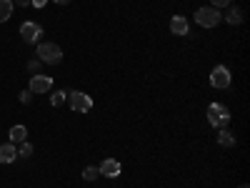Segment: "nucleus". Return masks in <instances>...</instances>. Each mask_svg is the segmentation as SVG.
Masks as SVG:
<instances>
[{"label": "nucleus", "mask_w": 250, "mask_h": 188, "mask_svg": "<svg viewBox=\"0 0 250 188\" xmlns=\"http://www.w3.org/2000/svg\"><path fill=\"white\" fill-rule=\"evenodd\" d=\"M208 123H210L213 125V128H228V123H230V111H228L225 106H223V103H210V106H208Z\"/></svg>", "instance_id": "nucleus-1"}, {"label": "nucleus", "mask_w": 250, "mask_h": 188, "mask_svg": "<svg viewBox=\"0 0 250 188\" xmlns=\"http://www.w3.org/2000/svg\"><path fill=\"white\" fill-rule=\"evenodd\" d=\"M220 20H223V15H220V10L213 8V5H205V8H198V10H195V23H198L200 28H215Z\"/></svg>", "instance_id": "nucleus-2"}, {"label": "nucleus", "mask_w": 250, "mask_h": 188, "mask_svg": "<svg viewBox=\"0 0 250 188\" xmlns=\"http://www.w3.org/2000/svg\"><path fill=\"white\" fill-rule=\"evenodd\" d=\"M38 55L43 63H48V66H58L62 60V50L55 43H38Z\"/></svg>", "instance_id": "nucleus-3"}, {"label": "nucleus", "mask_w": 250, "mask_h": 188, "mask_svg": "<svg viewBox=\"0 0 250 188\" xmlns=\"http://www.w3.org/2000/svg\"><path fill=\"white\" fill-rule=\"evenodd\" d=\"M68 103H70V108L75 113H88L93 108V98L88 93H83V91H73L68 93Z\"/></svg>", "instance_id": "nucleus-4"}, {"label": "nucleus", "mask_w": 250, "mask_h": 188, "mask_svg": "<svg viewBox=\"0 0 250 188\" xmlns=\"http://www.w3.org/2000/svg\"><path fill=\"white\" fill-rule=\"evenodd\" d=\"M210 86L218 88V91L230 88V70H228L225 66H215L213 73H210Z\"/></svg>", "instance_id": "nucleus-5"}, {"label": "nucleus", "mask_w": 250, "mask_h": 188, "mask_svg": "<svg viewBox=\"0 0 250 188\" xmlns=\"http://www.w3.org/2000/svg\"><path fill=\"white\" fill-rule=\"evenodd\" d=\"M20 35H23V40H25V43L35 46L38 40H40V35H43V28H40L38 23H30V20H28V23H23V25H20Z\"/></svg>", "instance_id": "nucleus-6"}, {"label": "nucleus", "mask_w": 250, "mask_h": 188, "mask_svg": "<svg viewBox=\"0 0 250 188\" xmlns=\"http://www.w3.org/2000/svg\"><path fill=\"white\" fill-rule=\"evenodd\" d=\"M50 88H53V78H50V75H38V73H35V75L30 78V88H28V91L38 95V93H48Z\"/></svg>", "instance_id": "nucleus-7"}, {"label": "nucleus", "mask_w": 250, "mask_h": 188, "mask_svg": "<svg viewBox=\"0 0 250 188\" xmlns=\"http://www.w3.org/2000/svg\"><path fill=\"white\" fill-rule=\"evenodd\" d=\"M98 171H100V176H105V178H118L120 171H123V165H120L115 158H105V161L100 163Z\"/></svg>", "instance_id": "nucleus-8"}, {"label": "nucleus", "mask_w": 250, "mask_h": 188, "mask_svg": "<svg viewBox=\"0 0 250 188\" xmlns=\"http://www.w3.org/2000/svg\"><path fill=\"white\" fill-rule=\"evenodd\" d=\"M188 30H190L188 20H185L183 15H173V20H170V33H173V35H188Z\"/></svg>", "instance_id": "nucleus-9"}, {"label": "nucleus", "mask_w": 250, "mask_h": 188, "mask_svg": "<svg viewBox=\"0 0 250 188\" xmlns=\"http://www.w3.org/2000/svg\"><path fill=\"white\" fill-rule=\"evenodd\" d=\"M15 158H18L15 143H3L0 145V163H13Z\"/></svg>", "instance_id": "nucleus-10"}, {"label": "nucleus", "mask_w": 250, "mask_h": 188, "mask_svg": "<svg viewBox=\"0 0 250 188\" xmlns=\"http://www.w3.org/2000/svg\"><path fill=\"white\" fill-rule=\"evenodd\" d=\"M8 136H10V143H23L28 138V128L25 125H13Z\"/></svg>", "instance_id": "nucleus-11"}, {"label": "nucleus", "mask_w": 250, "mask_h": 188, "mask_svg": "<svg viewBox=\"0 0 250 188\" xmlns=\"http://www.w3.org/2000/svg\"><path fill=\"white\" fill-rule=\"evenodd\" d=\"M218 145H223V148H235V136H233L230 131L220 128V133H218Z\"/></svg>", "instance_id": "nucleus-12"}, {"label": "nucleus", "mask_w": 250, "mask_h": 188, "mask_svg": "<svg viewBox=\"0 0 250 188\" xmlns=\"http://www.w3.org/2000/svg\"><path fill=\"white\" fill-rule=\"evenodd\" d=\"M10 15H13V0H0V23H5Z\"/></svg>", "instance_id": "nucleus-13"}, {"label": "nucleus", "mask_w": 250, "mask_h": 188, "mask_svg": "<svg viewBox=\"0 0 250 188\" xmlns=\"http://www.w3.org/2000/svg\"><path fill=\"white\" fill-rule=\"evenodd\" d=\"M225 20H228L230 25H240V23H243V10H240V8L228 10V13H225Z\"/></svg>", "instance_id": "nucleus-14"}, {"label": "nucleus", "mask_w": 250, "mask_h": 188, "mask_svg": "<svg viewBox=\"0 0 250 188\" xmlns=\"http://www.w3.org/2000/svg\"><path fill=\"white\" fill-rule=\"evenodd\" d=\"M65 98H68V93H65V91H55V93L50 95V106H53V108L62 106V103H65Z\"/></svg>", "instance_id": "nucleus-15"}, {"label": "nucleus", "mask_w": 250, "mask_h": 188, "mask_svg": "<svg viewBox=\"0 0 250 188\" xmlns=\"http://www.w3.org/2000/svg\"><path fill=\"white\" fill-rule=\"evenodd\" d=\"M98 176H100V171L95 168V165H88V168L83 171V181H88V183H90V181H95Z\"/></svg>", "instance_id": "nucleus-16"}, {"label": "nucleus", "mask_w": 250, "mask_h": 188, "mask_svg": "<svg viewBox=\"0 0 250 188\" xmlns=\"http://www.w3.org/2000/svg\"><path fill=\"white\" fill-rule=\"evenodd\" d=\"M18 156H20V158H30V156H33V145H30L28 141H23V143H20V151H18Z\"/></svg>", "instance_id": "nucleus-17"}, {"label": "nucleus", "mask_w": 250, "mask_h": 188, "mask_svg": "<svg viewBox=\"0 0 250 188\" xmlns=\"http://www.w3.org/2000/svg\"><path fill=\"white\" fill-rule=\"evenodd\" d=\"M230 3H233V0H213V8H218V10H220V8L230 5Z\"/></svg>", "instance_id": "nucleus-18"}, {"label": "nucleus", "mask_w": 250, "mask_h": 188, "mask_svg": "<svg viewBox=\"0 0 250 188\" xmlns=\"http://www.w3.org/2000/svg\"><path fill=\"white\" fill-rule=\"evenodd\" d=\"M33 100V93L30 91H23V93H20V103H30Z\"/></svg>", "instance_id": "nucleus-19"}, {"label": "nucleus", "mask_w": 250, "mask_h": 188, "mask_svg": "<svg viewBox=\"0 0 250 188\" xmlns=\"http://www.w3.org/2000/svg\"><path fill=\"white\" fill-rule=\"evenodd\" d=\"M30 5H35V8H45V5H48V0H30Z\"/></svg>", "instance_id": "nucleus-20"}, {"label": "nucleus", "mask_w": 250, "mask_h": 188, "mask_svg": "<svg viewBox=\"0 0 250 188\" xmlns=\"http://www.w3.org/2000/svg\"><path fill=\"white\" fill-rule=\"evenodd\" d=\"M15 5H20V8H25V5H30V0H15Z\"/></svg>", "instance_id": "nucleus-21"}, {"label": "nucleus", "mask_w": 250, "mask_h": 188, "mask_svg": "<svg viewBox=\"0 0 250 188\" xmlns=\"http://www.w3.org/2000/svg\"><path fill=\"white\" fill-rule=\"evenodd\" d=\"M55 3H58V5H68V3H70V0H55Z\"/></svg>", "instance_id": "nucleus-22"}, {"label": "nucleus", "mask_w": 250, "mask_h": 188, "mask_svg": "<svg viewBox=\"0 0 250 188\" xmlns=\"http://www.w3.org/2000/svg\"><path fill=\"white\" fill-rule=\"evenodd\" d=\"M238 188H250V186H248V183H243V186H238Z\"/></svg>", "instance_id": "nucleus-23"}]
</instances>
